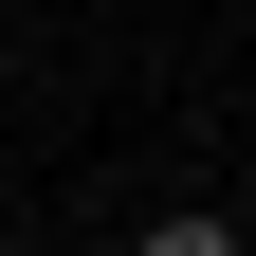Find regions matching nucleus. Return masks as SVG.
<instances>
[{"label": "nucleus", "instance_id": "nucleus-1", "mask_svg": "<svg viewBox=\"0 0 256 256\" xmlns=\"http://www.w3.org/2000/svg\"><path fill=\"white\" fill-rule=\"evenodd\" d=\"M128 256H256V238H238V220H146Z\"/></svg>", "mask_w": 256, "mask_h": 256}]
</instances>
